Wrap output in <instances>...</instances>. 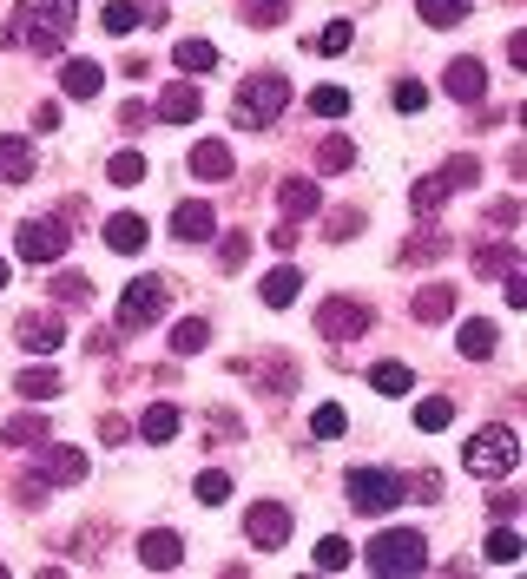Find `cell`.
<instances>
[{"label":"cell","instance_id":"cell-1","mask_svg":"<svg viewBox=\"0 0 527 579\" xmlns=\"http://www.w3.org/2000/svg\"><path fill=\"white\" fill-rule=\"evenodd\" d=\"M73 0H20L14 20L0 27V47H27V53H60L73 33Z\"/></svg>","mask_w":527,"mask_h":579},{"label":"cell","instance_id":"cell-2","mask_svg":"<svg viewBox=\"0 0 527 579\" xmlns=\"http://www.w3.org/2000/svg\"><path fill=\"white\" fill-rule=\"evenodd\" d=\"M462 468L475 474V481H501V474H514V468H521V435L501 428V422L481 428V435L462 448Z\"/></svg>","mask_w":527,"mask_h":579},{"label":"cell","instance_id":"cell-3","mask_svg":"<svg viewBox=\"0 0 527 579\" xmlns=\"http://www.w3.org/2000/svg\"><path fill=\"white\" fill-rule=\"evenodd\" d=\"M284 106H290L284 73H251V79H244V93H238V126L264 132V126H277V112H284Z\"/></svg>","mask_w":527,"mask_h":579},{"label":"cell","instance_id":"cell-4","mask_svg":"<svg viewBox=\"0 0 527 579\" xmlns=\"http://www.w3.org/2000/svg\"><path fill=\"white\" fill-rule=\"evenodd\" d=\"M363 560H369V573H422V566H429V540H422L416 527L376 533Z\"/></svg>","mask_w":527,"mask_h":579},{"label":"cell","instance_id":"cell-5","mask_svg":"<svg viewBox=\"0 0 527 579\" xmlns=\"http://www.w3.org/2000/svg\"><path fill=\"white\" fill-rule=\"evenodd\" d=\"M165 310H172V283L165 277H132L126 297H119V329H145V323H159Z\"/></svg>","mask_w":527,"mask_h":579},{"label":"cell","instance_id":"cell-6","mask_svg":"<svg viewBox=\"0 0 527 579\" xmlns=\"http://www.w3.org/2000/svg\"><path fill=\"white\" fill-rule=\"evenodd\" d=\"M389 507H402V481L383 468H350V514H389Z\"/></svg>","mask_w":527,"mask_h":579},{"label":"cell","instance_id":"cell-7","mask_svg":"<svg viewBox=\"0 0 527 579\" xmlns=\"http://www.w3.org/2000/svg\"><path fill=\"white\" fill-rule=\"evenodd\" d=\"M66 244H73V237H66V218H27L20 224V257H27V264H60Z\"/></svg>","mask_w":527,"mask_h":579},{"label":"cell","instance_id":"cell-8","mask_svg":"<svg viewBox=\"0 0 527 579\" xmlns=\"http://www.w3.org/2000/svg\"><path fill=\"white\" fill-rule=\"evenodd\" d=\"M369 323H376V316H369V303H356V297H330L317 310V329L330 336V343H350V336H363Z\"/></svg>","mask_w":527,"mask_h":579},{"label":"cell","instance_id":"cell-9","mask_svg":"<svg viewBox=\"0 0 527 579\" xmlns=\"http://www.w3.org/2000/svg\"><path fill=\"white\" fill-rule=\"evenodd\" d=\"M14 336H20V349H27V356H53V349L66 343V323H60V310H27Z\"/></svg>","mask_w":527,"mask_h":579},{"label":"cell","instance_id":"cell-10","mask_svg":"<svg viewBox=\"0 0 527 579\" xmlns=\"http://www.w3.org/2000/svg\"><path fill=\"white\" fill-rule=\"evenodd\" d=\"M33 481L47 487H80L86 481V454L80 448H53V441H40V474Z\"/></svg>","mask_w":527,"mask_h":579},{"label":"cell","instance_id":"cell-11","mask_svg":"<svg viewBox=\"0 0 527 579\" xmlns=\"http://www.w3.org/2000/svg\"><path fill=\"white\" fill-rule=\"evenodd\" d=\"M244 533H251V547H264V553H277L290 540V514L277 501H257L251 514H244Z\"/></svg>","mask_w":527,"mask_h":579},{"label":"cell","instance_id":"cell-12","mask_svg":"<svg viewBox=\"0 0 527 579\" xmlns=\"http://www.w3.org/2000/svg\"><path fill=\"white\" fill-rule=\"evenodd\" d=\"M211 231H218V211H211L205 198H185L172 211V237H178V244H205Z\"/></svg>","mask_w":527,"mask_h":579},{"label":"cell","instance_id":"cell-13","mask_svg":"<svg viewBox=\"0 0 527 579\" xmlns=\"http://www.w3.org/2000/svg\"><path fill=\"white\" fill-rule=\"evenodd\" d=\"M178 560H185V540H178L172 527H152L139 540V566H145V573H172Z\"/></svg>","mask_w":527,"mask_h":579},{"label":"cell","instance_id":"cell-14","mask_svg":"<svg viewBox=\"0 0 527 579\" xmlns=\"http://www.w3.org/2000/svg\"><path fill=\"white\" fill-rule=\"evenodd\" d=\"M198 106H205V99H198V86H192V79H172V86L159 93V119H165V126H192V119H198Z\"/></svg>","mask_w":527,"mask_h":579},{"label":"cell","instance_id":"cell-15","mask_svg":"<svg viewBox=\"0 0 527 579\" xmlns=\"http://www.w3.org/2000/svg\"><path fill=\"white\" fill-rule=\"evenodd\" d=\"M448 99L481 106V99H488V66H481V60H455V66H448Z\"/></svg>","mask_w":527,"mask_h":579},{"label":"cell","instance_id":"cell-16","mask_svg":"<svg viewBox=\"0 0 527 579\" xmlns=\"http://www.w3.org/2000/svg\"><path fill=\"white\" fill-rule=\"evenodd\" d=\"M495 343H501V329L488 323V316H468V323L455 329V349H462L468 362H488V356H495Z\"/></svg>","mask_w":527,"mask_h":579},{"label":"cell","instance_id":"cell-17","mask_svg":"<svg viewBox=\"0 0 527 579\" xmlns=\"http://www.w3.org/2000/svg\"><path fill=\"white\" fill-rule=\"evenodd\" d=\"M27 178H33V145L7 132L0 139V185H27Z\"/></svg>","mask_w":527,"mask_h":579},{"label":"cell","instance_id":"cell-18","mask_svg":"<svg viewBox=\"0 0 527 579\" xmlns=\"http://www.w3.org/2000/svg\"><path fill=\"white\" fill-rule=\"evenodd\" d=\"M277 204H284V218H317L323 191L310 185V178H284V191H277Z\"/></svg>","mask_w":527,"mask_h":579},{"label":"cell","instance_id":"cell-19","mask_svg":"<svg viewBox=\"0 0 527 579\" xmlns=\"http://www.w3.org/2000/svg\"><path fill=\"white\" fill-rule=\"evenodd\" d=\"M106 244L119 257H132V251H145V218H132V211H119V218H106Z\"/></svg>","mask_w":527,"mask_h":579},{"label":"cell","instance_id":"cell-20","mask_svg":"<svg viewBox=\"0 0 527 579\" xmlns=\"http://www.w3.org/2000/svg\"><path fill=\"white\" fill-rule=\"evenodd\" d=\"M409 310H416V323H442V316H455V290H448V283H429V290H416Z\"/></svg>","mask_w":527,"mask_h":579},{"label":"cell","instance_id":"cell-21","mask_svg":"<svg viewBox=\"0 0 527 579\" xmlns=\"http://www.w3.org/2000/svg\"><path fill=\"white\" fill-rule=\"evenodd\" d=\"M514 264H521V244H514V237H501V244H481V251H475V270H488V277H508Z\"/></svg>","mask_w":527,"mask_h":579},{"label":"cell","instance_id":"cell-22","mask_svg":"<svg viewBox=\"0 0 527 579\" xmlns=\"http://www.w3.org/2000/svg\"><path fill=\"white\" fill-rule=\"evenodd\" d=\"M139 435L152 441V448H159V441H172V435H178V408H172V402H152V408L139 415Z\"/></svg>","mask_w":527,"mask_h":579},{"label":"cell","instance_id":"cell-23","mask_svg":"<svg viewBox=\"0 0 527 579\" xmlns=\"http://www.w3.org/2000/svg\"><path fill=\"white\" fill-rule=\"evenodd\" d=\"M468 7H475V0H416L422 27H462V20H468Z\"/></svg>","mask_w":527,"mask_h":579},{"label":"cell","instance_id":"cell-24","mask_svg":"<svg viewBox=\"0 0 527 579\" xmlns=\"http://www.w3.org/2000/svg\"><path fill=\"white\" fill-rule=\"evenodd\" d=\"M192 172H198V178H211V185H218V178H231V152H224L218 139L192 145Z\"/></svg>","mask_w":527,"mask_h":579},{"label":"cell","instance_id":"cell-25","mask_svg":"<svg viewBox=\"0 0 527 579\" xmlns=\"http://www.w3.org/2000/svg\"><path fill=\"white\" fill-rule=\"evenodd\" d=\"M297 290H304V277H297L290 264L264 277V303H271V310H290V303H297Z\"/></svg>","mask_w":527,"mask_h":579},{"label":"cell","instance_id":"cell-26","mask_svg":"<svg viewBox=\"0 0 527 579\" xmlns=\"http://www.w3.org/2000/svg\"><path fill=\"white\" fill-rule=\"evenodd\" d=\"M99 79H106V73H99L93 60H73V66L60 73V86H66V99H93V93H99Z\"/></svg>","mask_w":527,"mask_h":579},{"label":"cell","instance_id":"cell-27","mask_svg":"<svg viewBox=\"0 0 527 579\" xmlns=\"http://www.w3.org/2000/svg\"><path fill=\"white\" fill-rule=\"evenodd\" d=\"M356 165V145L343 139V132H330V139L317 145V172H350Z\"/></svg>","mask_w":527,"mask_h":579},{"label":"cell","instance_id":"cell-28","mask_svg":"<svg viewBox=\"0 0 527 579\" xmlns=\"http://www.w3.org/2000/svg\"><path fill=\"white\" fill-rule=\"evenodd\" d=\"M27 402H53L60 395V369H20V382H14Z\"/></svg>","mask_w":527,"mask_h":579},{"label":"cell","instance_id":"cell-29","mask_svg":"<svg viewBox=\"0 0 527 579\" xmlns=\"http://www.w3.org/2000/svg\"><path fill=\"white\" fill-rule=\"evenodd\" d=\"M521 533H514V520H501V527L495 533H488V560H495V566H514V560H521Z\"/></svg>","mask_w":527,"mask_h":579},{"label":"cell","instance_id":"cell-30","mask_svg":"<svg viewBox=\"0 0 527 579\" xmlns=\"http://www.w3.org/2000/svg\"><path fill=\"white\" fill-rule=\"evenodd\" d=\"M369 389H383V395H409V389H416V376H409L402 362H376V369H369Z\"/></svg>","mask_w":527,"mask_h":579},{"label":"cell","instance_id":"cell-31","mask_svg":"<svg viewBox=\"0 0 527 579\" xmlns=\"http://www.w3.org/2000/svg\"><path fill=\"white\" fill-rule=\"evenodd\" d=\"M350 40H356V33H350V20H330L323 33H310L304 47H310V53H330V60H336V53H350Z\"/></svg>","mask_w":527,"mask_h":579},{"label":"cell","instance_id":"cell-32","mask_svg":"<svg viewBox=\"0 0 527 579\" xmlns=\"http://www.w3.org/2000/svg\"><path fill=\"white\" fill-rule=\"evenodd\" d=\"M172 60L185 66V73H211V66H218V47H211V40H178Z\"/></svg>","mask_w":527,"mask_h":579},{"label":"cell","instance_id":"cell-33","mask_svg":"<svg viewBox=\"0 0 527 579\" xmlns=\"http://www.w3.org/2000/svg\"><path fill=\"white\" fill-rule=\"evenodd\" d=\"M435 178H442V191H462V185H481V158H448V165H442V172H435Z\"/></svg>","mask_w":527,"mask_h":579},{"label":"cell","instance_id":"cell-34","mask_svg":"<svg viewBox=\"0 0 527 579\" xmlns=\"http://www.w3.org/2000/svg\"><path fill=\"white\" fill-rule=\"evenodd\" d=\"M99 27H106L112 40H126V33H139V7H126V0H112V7H99Z\"/></svg>","mask_w":527,"mask_h":579},{"label":"cell","instance_id":"cell-35","mask_svg":"<svg viewBox=\"0 0 527 579\" xmlns=\"http://www.w3.org/2000/svg\"><path fill=\"white\" fill-rule=\"evenodd\" d=\"M205 343H211V323H198V316H192V323H178V329H172V356H198Z\"/></svg>","mask_w":527,"mask_h":579},{"label":"cell","instance_id":"cell-36","mask_svg":"<svg viewBox=\"0 0 527 579\" xmlns=\"http://www.w3.org/2000/svg\"><path fill=\"white\" fill-rule=\"evenodd\" d=\"M53 297H60V303H66V310H86V303H93V283H86V277H80V270H66V277H60V283H53Z\"/></svg>","mask_w":527,"mask_h":579},{"label":"cell","instance_id":"cell-37","mask_svg":"<svg viewBox=\"0 0 527 579\" xmlns=\"http://www.w3.org/2000/svg\"><path fill=\"white\" fill-rule=\"evenodd\" d=\"M106 178H112V185H119V191H132V185H139V178H145V158H139V152H119V158H112V165H106Z\"/></svg>","mask_w":527,"mask_h":579},{"label":"cell","instance_id":"cell-38","mask_svg":"<svg viewBox=\"0 0 527 579\" xmlns=\"http://www.w3.org/2000/svg\"><path fill=\"white\" fill-rule=\"evenodd\" d=\"M448 422H455V402H442V395H435V402H422V408H416V428H422V435H442Z\"/></svg>","mask_w":527,"mask_h":579},{"label":"cell","instance_id":"cell-39","mask_svg":"<svg viewBox=\"0 0 527 579\" xmlns=\"http://www.w3.org/2000/svg\"><path fill=\"white\" fill-rule=\"evenodd\" d=\"M0 441H53V428L40 415H14V422L0 428Z\"/></svg>","mask_w":527,"mask_h":579},{"label":"cell","instance_id":"cell-40","mask_svg":"<svg viewBox=\"0 0 527 579\" xmlns=\"http://www.w3.org/2000/svg\"><path fill=\"white\" fill-rule=\"evenodd\" d=\"M310 112H323V119H343V112H350V93H343V86H317V93H310Z\"/></svg>","mask_w":527,"mask_h":579},{"label":"cell","instance_id":"cell-41","mask_svg":"<svg viewBox=\"0 0 527 579\" xmlns=\"http://www.w3.org/2000/svg\"><path fill=\"white\" fill-rule=\"evenodd\" d=\"M284 14H290V0H244V20H251V27H277Z\"/></svg>","mask_w":527,"mask_h":579},{"label":"cell","instance_id":"cell-42","mask_svg":"<svg viewBox=\"0 0 527 579\" xmlns=\"http://www.w3.org/2000/svg\"><path fill=\"white\" fill-rule=\"evenodd\" d=\"M224 494H231V474H224V468H205V474H198V501H205V507H218Z\"/></svg>","mask_w":527,"mask_h":579},{"label":"cell","instance_id":"cell-43","mask_svg":"<svg viewBox=\"0 0 527 579\" xmlns=\"http://www.w3.org/2000/svg\"><path fill=\"white\" fill-rule=\"evenodd\" d=\"M251 264V237H224L218 244V270H244Z\"/></svg>","mask_w":527,"mask_h":579},{"label":"cell","instance_id":"cell-44","mask_svg":"<svg viewBox=\"0 0 527 579\" xmlns=\"http://www.w3.org/2000/svg\"><path fill=\"white\" fill-rule=\"evenodd\" d=\"M310 435H323V441H336V435H343V408H336V402H323V408H317V415H310Z\"/></svg>","mask_w":527,"mask_h":579},{"label":"cell","instance_id":"cell-45","mask_svg":"<svg viewBox=\"0 0 527 579\" xmlns=\"http://www.w3.org/2000/svg\"><path fill=\"white\" fill-rule=\"evenodd\" d=\"M317 566H323V573H343V566H350V540H336V533H330V540L317 547Z\"/></svg>","mask_w":527,"mask_h":579},{"label":"cell","instance_id":"cell-46","mask_svg":"<svg viewBox=\"0 0 527 579\" xmlns=\"http://www.w3.org/2000/svg\"><path fill=\"white\" fill-rule=\"evenodd\" d=\"M429 106V86H422V79H402L396 86V112H422Z\"/></svg>","mask_w":527,"mask_h":579},{"label":"cell","instance_id":"cell-47","mask_svg":"<svg viewBox=\"0 0 527 579\" xmlns=\"http://www.w3.org/2000/svg\"><path fill=\"white\" fill-rule=\"evenodd\" d=\"M442 198H448V191H442V178H422V185L409 191V204H416V211H435Z\"/></svg>","mask_w":527,"mask_h":579},{"label":"cell","instance_id":"cell-48","mask_svg":"<svg viewBox=\"0 0 527 579\" xmlns=\"http://www.w3.org/2000/svg\"><path fill=\"white\" fill-rule=\"evenodd\" d=\"M488 218H495L501 231H514V224H521V204H514V198H495V204H488Z\"/></svg>","mask_w":527,"mask_h":579},{"label":"cell","instance_id":"cell-49","mask_svg":"<svg viewBox=\"0 0 527 579\" xmlns=\"http://www.w3.org/2000/svg\"><path fill=\"white\" fill-rule=\"evenodd\" d=\"M501 297H508V310H527V277H521V270H508V283H501Z\"/></svg>","mask_w":527,"mask_h":579},{"label":"cell","instance_id":"cell-50","mask_svg":"<svg viewBox=\"0 0 527 579\" xmlns=\"http://www.w3.org/2000/svg\"><path fill=\"white\" fill-rule=\"evenodd\" d=\"M488 514H495V520H514V514H521V494H495V501H488Z\"/></svg>","mask_w":527,"mask_h":579},{"label":"cell","instance_id":"cell-51","mask_svg":"<svg viewBox=\"0 0 527 579\" xmlns=\"http://www.w3.org/2000/svg\"><path fill=\"white\" fill-rule=\"evenodd\" d=\"M119 126L139 132V126H152V112H145V106H126V112H119Z\"/></svg>","mask_w":527,"mask_h":579},{"label":"cell","instance_id":"cell-52","mask_svg":"<svg viewBox=\"0 0 527 579\" xmlns=\"http://www.w3.org/2000/svg\"><path fill=\"white\" fill-rule=\"evenodd\" d=\"M7 277H14V264H7V257H0V290H7Z\"/></svg>","mask_w":527,"mask_h":579}]
</instances>
